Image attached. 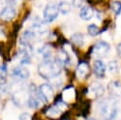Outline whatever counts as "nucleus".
I'll list each match as a JSON object with an SVG mask.
<instances>
[{"label": "nucleus", "mask_w": 121, "mask_h": 120, "mask_svg": "<svg viewBox=\"0 0 121 120\" xmlns=\"http://www.w3.org/2000/svg\"><path fill=\"white\" fill-rule=\"evenodd\" d=\"M32 48L30 45H22L17 53V58L20 60L21 64H26L30 62Z\"/></svg>", "instance_id": "nucleus-6"}, {"label": "nucleus", "mask_w": 121, "mask_h": 120, "mask_svg": "<svg viewBox=\"0 0 121 120\" xmlns=\"http://www.w3.org/2000/svg\"><path fill=\"white\" fill-rule=\"evenodd\" d=\"M109 51H110V44L107 42H104V41L98 42L93 47V54L97 58L105 57L108 54Z\"/></svg>", "instance_id": "nucleus-5"}, {"label": "nucleus", "mask_w": 121, "mask_h": 120, "mask_svg": "<svg viewBox=\"0 0 121 120\" xmlns=\"http://www.w3.org/2000/svg\"><path fill=\"white\" fill-rule=\"evenodd\" d=\"M30 29H31L35 34L42 35V34H44V33L47 31V26H46L45 22L37 21V22H34V23L32 24Z\"/></svg>", "instance_id": "nucleus-14"}, {"label": "nucleus", "mask_w": 121, "mask_h": 120, "mask_svg": "<svg viewBox=\"0 0 121 120\" xmlns=\"http://www.w3.org/2000/svg\"><path fill=\"white\" fill-rule=\"evenodd\" d=\"M116 49H117V53H118L119 57L121 58V43H120L117 45V48H116Z\"/></svg>", "instance_id": "nucleus-29"}, {"label": "nucleus", "mask_w": 121, "mask_h": 120, "mask_svg": "<svg viewBox=\"0 0 121 120\" xmlns=\"http://www.w3.org/2000/svg\"><path fill=\"white\" fill-rule=\"evenodd\" d=\"M108 90L110 94L115 97H121V82L112 81L108 85Z\"/></svg>", "instance_id": "nucleus-13"}, {"label": "nucleus", "mask_w": 121, "mask_h": 120, "mask_svg": "<svg viewBox=\"0 0 121 120\" xmlns=\"http://www.w3.org/2000/svg\"><path fill=\"white\" fill-rule=\"evenodd\" d=\"M5 37V34H4V32H3V30L0 28V39H3Z\"/></svg>", "instance_id": "nucleus-31"}, {"label": "nucleus", "mask_w": 121, "mask_h": 120, "mask_svg": "<svg viewBox=\"0 0 121 120\" xmlns=\"http://www.w3.org/2000/svg\"><path fill=\"white\" fill-rule=\"evenodd\" d=\"M75 97V91L73 88H67L62 93L63 101H71Z\"/></svg>", "instance_id": "nucleus-21"}, {"label": "nucleus", "mask_w": 121, "mask_h": 120, "mask_svg": "<svg viewBox=\"0 0 121 120\" xmlns=\"http://www.w3.org/2000/svg\"><path fill=\"white\" fill-rule=\"evenodd\" d=\"M93 70H94V73L96 76V77L102 78V77H104L105 73H106V65L102 60H96L94 62Z\"/></svg>", "instance_id": "nucleus-10"}, {"label": "nucleus", "mask_w": 121, "mask_h": 120, "mask_svg": "<svg viewBox=\"0 0 121 120\" xmlns=\"http://www.w3.org/2000/svg\"><path fill=\"white\" fill-rule=\"evenodd\" d=\"M87 120H95V119H94V118H88Z\"/></svg>", "instance_id": "nucleus-32"}, {"label": "nucleus", "mask_w": 121, "mask_h": 120, "mask_svg": "<svg viewBox=\"0 0 121 120\" xmlns=\"http://www.w3.org/2000/svg\"><path fill=\"white\" fill-rule=\"evenodd\" d=\"M7 74H8V69L6 65H1L0 66V81L4 82L7 78Z\"/></svg>", "instance_id": "nucleus-25"}, {"label": "nucleus", "mask_w": 121, "mask_h": 120, "mask_svg": "<svg viewBox=\"0 0 121 120\" xmlns=\"http://www.w3.org/2000/svg\"><path fill=\"white\" fill-rule=\"evenodd\" d=\"M15 15H16V9L11 5L5 6L0 11V19L5 22L11 21L15 17Z\"/></svg>", "instance_id": "nucleus-8"}, {"label": "nucleus", "mask_w": 121, "mask_h": 120, "mask_svg": "<svg viewBox=\"0 0 121 120\" xmlns=\"http://www.w3.org/2000/svg\"><path fill=\"white\" fill-rule=\"evenodd\" d=\"M58 6L55 3L50 2L45 6L43 9V20L45 23H51L58 17Z\"/></svg>", "instance_id": "nucleus-3"}, {"label": "nucleus", "mask_w": 121, "mask_h": 120, "mask_svg": "<svg viewBox=\"0 0 121 120\" xmlns=\"http://www.w3.org/2000/svg\"><path fill=\"white\" fill-rule=\"evenodd\" d=\"M9 1V5H11V6H15V5H18L22 0H8Z\"/></svg>", "instance_id": "nucleus-28"}, {"label": "nucleus", "mask_w": 121, "mask_h": 120, "mask_svg": "<svg viewBox=\"0 0 121 120\" xmlns=\"http://www.w3.org/2000/svg\"><path fill=\"white\" fill-rule=\"evenodd\" d=\"M43 103H45V102L38 91L36 92V90H33L32 92H30V94L28 95V98H27V104L30 108L38 109V108L42 107L43 105Z\"/></svg>", "instance_id": "nucleus-4"}, {"label": "nucleus", "mask_w": 121, "mask_h": 120, "mask_svg": "<svg viewBox=\"0 0 121 120\" xmlns=\"http://www.w3.org/2000/svg\"><path fill=\"white\" fill-rule=\"evenodd\" d=\"M19 120H32V118H31V116L27 112H24V113H22L20 115Z\"/></svg>", "instance_id": "nucleus-27"}, {"label": "nucleus", "mask_w": 121, "mask_h": 120, "mask_svg": "<svg viewBox=\"0 0 121 120\" xmlns=\"http://www.w3.org/2000/svg\"><path fill=\"white\" fill-rule=\"evenodd\" d=\"M79 16L82 20L84 21H88L90 19H92V17L94 16V10L91 7L89 6H84L80 9L79 11Z\"/></svg>", "instance_id": "nucleus-16"}, {"label": "nucleus", "mask_w": 121, "mask_h": 120, "mask_svg": "<svg viewBox=\"0 0 121 120\" xmlns=\"http://www.w3.org/2000/svg\"><path fill=\"white\" fill-rule=\"evenodd\" d=\"M38 53L41 54L44 60L50 59V56H51V48L48 45H44V46H43L42 48H40L38 50Z\"/></svg>", "instance_id": "nucleus-22"}, {"label": "nucleus", "mask_w": 121, "mask_h": 120, "mask_svg": "<svg viewBox=\"0 0 121 120\" xmlns=\"http://www.w3.org/2000/svg\"><path fill=\"white\" fill-rule=\"evenodd\" d=\"M87 31H88L89 35H90V36H93V37L97 36V35L100 33V29H99V27H98L96 25H95V24H92V25L88 26V27H87Z\"/></svg>", "instance_id": "nucleus-23"}, {"label": "nucleus", "mask_w": 121, "mask_h": 120, "mask_svg": "<svg viewBox=\"0 0 121 120\" xmlns=\"http://www.w3.org/2000/svg\"><path fill=\"white\" fill-rule=\"evenodd\" d=\"M11 76L16 79L24 80V79L28 78L29 71L27 70V68L24 66H16L11 70Z\"/></svg>", "instance_id": "nucleus-9"}, {"label": "nucleus", "mask_w": 121, "mask_h": 120, "mask_svg": "<svg viewBox=\"0 0 121 120\" xmlns=\"http://www.w3.org/2000/svg\"><path fill=\"white\" fill-rule=\"evenodd\" d=\"M61 113V110L57 106V105H54V106H51L48 108V110L46 111V115L51 117V118H56L58 116H60Z\"/></svg>", "instance_id": "nucleus-19"}, {"label": "nucleus", "mask_w": 121, "mask_h": 120, "mask_svg": "<svg viewBox=\"0 0 121 120\" xmlns=\"http://www.w3.org/2000/svg\"><path fill=\"white\" fill-rule=\"evenodd\" d=\"M57 6H58V10H59V12H60V13L63 14V15H66V14H68V13L71 11L72 6H71V4H70L69 2H67V1H61V2H60Z\"/></svg>", "instance_id": "nucleus-18"}, {"label": "nucleus", "mask_w": 121, "mask_h": 120, "mask_svg": "<svg viewBox=\"0 0 121 120\" xmlns=\"http://www.w3.org/2000/svg\"><path fill=\"white\" fill-rule=\"evenodd\" d=\"M38 92L41 94V96L43 97V99L44 100V102H46V103L51 101L54 97V90L49 84L43 83V84L40 85Z\"/></svg>", "instance_id": "nucleus-7"}, {"label": "nucleus", "mask_w": 121, "mask_h": 120, "mask_svg": "<svg viewBox=\"0 0 121 120\" xmlns=\"http://www.w3.org/2000/svg\"><path fill=\"white\" fill-rule=\"evenodd\" d=\"M89 93L91 94V96L94 97H101L104 94V87L97 82H94L90 89H89Z\"/></svg>", "instance_id": "nucleus-12"}, {"label": "nucleus", "mask_w": 121, "mask_h": 120, "mask_svg": "<svg viewBox=\"0 0 121 120\" xmlns=\"http://www.w3.org/2000/svg\"><path fill=\"white\" fill-rule=\"evenodd\" d=\"M90 73V67L86 62H80L77 68V76L80 79H84Z\"/></svg>", "instance_id": "nucleus-11"}, {"label": "nucleus", "mask_w": 121, "mask_h": 120, "mask_svg": "<svg viewBox=\"0 0 121 120\" xmlns=\"http://www.w3.org/2000/svg\"><path fill=\"white\" fill-rule=\"evenodd\" d=\"M38 73L43 78L51 79L61 73V63L58 60H44L39 64Z\"/></svg>", "instance_id": "nucleus-1"}, {"label": "nucleus", "mask_w": 121, "mask_h": 120, "mask_svg": "<svg viewBox=\"0 0 121 120\" xmlns=\"http://www.w3.org/2000/svg\"><path fill=\"white\" fill-rule=\"evenodd\" d=\"M108 67H109V71H110L111 73H116L117 70H118L117 63H116V61H114V60L110 61L109 64H108Z\"/></svg>", "instance_id": "nucleus-26"}, {"label": "nucleus", "mask_w": 121, "mask_h": 120, "mask_svg": "<svg viewBox=\"0 0 121 120\" xmlns=\"http://www.w3.org/2000/svg\"><path fill=\"white\" fill-rule=\"evenodd\" d=\"M58 60L61 64H64V65H69L71 63L70 56L64 49H61V50L59 51V53H58Z\"/></svg>", "instance_id": "nucleus-17"}, {"label": "nucleus", "mask_w": 121, "mask_h": 120, "mask_svg": "<svg viewBox=\"0 0 121 120\" xmlns=\"http://www.w3.org/2000/svg\"><path fill=\"white\" fill-rule=\"evenodd\" d=\"M111 8H112V11L116 15H119L121 13V2H119V1H112V4H111Z\"/></svg>", "instance_id": "nucleus-24"}, {"label": "nucleus", "mask_w": 121, "mask_h": 120, "mask_svg": "<svg viewBox=\"0 0 121 120\" xmlns=\"http://www.w3.org/2000/svg\"><path fill=\"white\" fill-rule=\"evenodd\" d=\"M36 34L31 30H26L21 38V45H30V43L34 41Z\"/></svg>", "instance_id": "nucleus-15"}, {"label": "nucleus", "mask_w": 121, "mask_h": 120, "mask_svg": "<svg viewBox=\"0 0 121 120\" xmlns=\"http://www.w3.org/2000/svg\"><path fill=\"white\" fill-rule=\"evenodd\" d=\"M98 111L104 120H113L117 113L116 102L113 99H103L98 104Z\"/></svg>", "instance_id": "nucleus-2"}, {"label": "nucleus", "mask_w": 121, "mask_h": 120, "mask_svg": "<svg viewBox=\"0 0 121 120\" xmlns=\"http://www.w3.org/2000/svg\"><path fill=\"white\" fill-rule=\"evenodd\" d=\"M71 41L77 46H82L84 43V36L81 33H75L71 36Z\"/></svg>", "instance_id": "nucleus-20"}, {"label": "nucleus", "mask_w": 121, "mask_h": 120, "mask_svg": "<svg viewBox=\"0 0 121 120\" xmlns=\"http://www.w3.org/2000/svg\"><path fill=\"white\" fill-rule=\"evenodd\" d=\"M5 7V4H4V1L3 0H0V11L2 10V9Z\"/></svg>", "instance_id": "nucleus-30"}]
</instances>
